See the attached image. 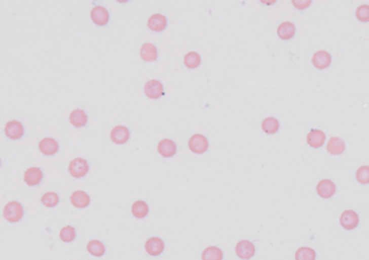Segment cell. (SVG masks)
I'll list each match as a JSON object with an SVG mask.
<instances>
[{
  "instance_id": "1",
  "label": "cell",
  "mask_w": 369,
  "mask_h": 260,
  "mask_svg": "<svg viewBox=\"0 0 369 260\" xmlns=\"http://www.w3.org/2000/svg\"><path fill=\"white\" fill-rule=\"evenodd\" d=\"M361 224V214L353 208H345L338 216V225L344 232H355Z\"/></svg>"
},
{
  "instance_id": "2",
  "label": "cell",
  "mask_w": 369,
  "mask_h": 260,
  "mask_svg": "<svg viewBox=\"0 0 369 260\" xmlns=\"http://www.w3.org/2000/svg\"><path fill=\"white\" fill-rule=\"evenodd\" d=\"M337 190H338V188H337L336 182H335L333 179H328V178L321 179L315 186L316 196L324 200L333 199L334 197L337 195Z\"/></svg>"
},
{
  "instance_id": "3",
  "label": "cell",
  "mask_w": 369,
  "mask_h": 260,
  "mask_svg": "<svg viewBox=\"0 0 369 260\" xmlns=\"http://www.w3.org/2000/svg\"><path fill=\"white\" fill-rule=\"evenodd\" d=\"M237 257L241 260H250L256 254V246L249 240H241L237 243L234 249Z\"/></svg>"
},
{
  "instance_id": "4",
  "label": "cell",
  "mask_w": 369,
  "mask_h": 260,
  "mask_svg": "<svg viewBox=\"0 0 369 260\" xmlns=\"http://www.w3.org/2000/svg\"><path fill=\"white\" fill-rule=\"evenodd\" d=\"M24 209L19 202H11L4 207V216L10 222H19L23 218Z\"/></svg>"
},
{
  "instance_id": "5",
  "label": "cell",
  "mask_w": 369,
  "mask_h": 260,
  "mask_svg": "<svg viewBox=\"0 0 369 260\" xmlns=\"http://www.w3.org/2000/svg\"><path fill=\"white\" fill-rule=\"evenodd\" d=\"M188 148H190L193 153L203 154L209 149L208 138L204 135H201V134H195L188 141Z\"/></svg>"
},
{
  "instance_id": "6",
  "label": "cell",
  "mask_w": 369,
  "mask_h": 260,
  "mask_svg": "<svg viewBox=\"0 0 369 260\" xmlns=\"http://www.w3.org/2000/svg\"><path fill=\"white\" fill-rule=\"evenodd\" d=\"M89 171V163L82 158H75L69 163V174L75 179H82Z\"/></svg>"
},
{
  "instance_id": "7",
  "label": "cell",
  "mask_w": 369,
  "mask_h": 260,
  "mask_svg": "<svg viewBox=\"0 0 369 260\" xmlns=\"http://www.w3.org/2000/svg\"><path fill=\"white\" fill-rule=\"evenodd\" d=\"M307 144L314 150H320L326 142L325 133H323L320 129H312L307 134Z\"/></svg>"
},
{
  "instance_id": "8",
  "label": "cell",
  "mask_w": 369,
  "mask_h": 260,
  "mask_svg": "<svg viewBox=\"0 0 369 260\" xmlns=\"http://www.w3.org/2000/svg\"><path fill=\"white\" fill-rule=\"evenodd\" d=\"M346 150V143L344 140L339 137H331L330 140L326 142V152H328L330 156L338 157L344 153V151Z\"/></svg>"
},
{
  "instance_id": "9",
  "label": "cell",
  "mask_w": 369,
  "mask_h": 260,
  "mask_svg": "<svg viewBox=\"0 0 369 260\" xmlns=\"http://www.w3.org/2000/svg\"><path fill=\"white\" fill-rule=\"evenodd\" d=\"M144 94L150 99H158L164 96V88L157 79H152L144 86Z\"/></svg>"
},
{
  "instance_id": "10",
  "label": "cell",
  "mask_w": 369,
  "mask_h": 260,
  "mask_svg": "<svg viewBox=\"0 0 369 260\" xmlns=\"http://www.w3.org/2000/svg\"><path fill=\"white\" fill-rule=\"evenodd\" d=\"M165 250V243L161 237H152L145 243V251L148 254L157 257L161 255Z\"/></svg>"
},
{
  "instance_id": "11",
  "label": "cell",
  "mask_w": 369,
  "mask_h": 260,
  "mask_svg": "<svg viewBox=\"0 0 369 260\" xmlns=\"http://www.w3.org/2000/svg\"><path fill=\"white\" fill-rule=\"evenodd\" d=\"M131 137L129 129L125 125H117L111 132V140L116 144H125Z\"/></svg>"
},
{
  "instance_id": "12",
  "label": "cell",
  "mask_w": 369,
  "mask_h": 260,
  "mask_svg": "<svg viewBox=\"0 0 369 260\" xmlns=\"http://www.w3.org/2000/svg\"><path fill=\"white\" fill-rule=\"evenodd\" d=\"M6 136L11 140H20L24 134L23 124L19 121H10L5 127Z\"/></svg>"
},
{
  "instance_id": "13",
  "label": "cell",
  "mask_w": 369,
  "mask_h": 260,
  "mask_svg": "<svg viewBox=\"0 0 369 260\" xmlns=\"http://www.w3.org/2000/svg\"><path fill=\"white\" fill-rule=\"evenodd\" d=\"M42 180H43V171L39 167H31L24 173V182L29 187L39 186Z\"/></svg>"
},
{
  "instance_id": "14",
  "label": "cell",
  "mask_w": 369,
  "mask_h": 260,
  "mask_svg": "<svg viewBox=\"0 0 369 260\" xmlns=\"http://www.w3.org/2000/svg\"><path fill=\"white\" fill-rule=\"evenodd\" d=\"M40 151L45 156H54L59 150V144L54 138H44L40 142Z\"/></svg>"
},
{
  "instance_id": "15",
  "label": "cell",
  "mask_w": 369,
  "mask_h": 260,
  "mask_svg": "<svg viewBox=\"0 0 369 260\" xmlns=\"http://www.w3.org/2000/svg\"><path fill=\"white\" fill-rule=\"evenodd\" d=\"M157 150L163 158H172L177 153V145L172 140H163L159 142Z\"/></svg>"
},
{
  "instance_id": "16",
  "label": "cell",
  "mask_w": 369,
  "mask_h": 260,
  "mask_svg": "<svg viewBox=\"0 0 369 260\" xmlns=\"http://www.w3.org/2000/svg\"><path fill=\"white\" fill-rule=\"evenodd\" d=\"M91 19L97 26H106L110 19V14L106 8L102 6H96L91 11Z\"/></svg>"
},
{
  "instance_id": "17",
  "label": "cell",
  "mask_w": 369,
  "mask_h": 260,
  "mask_svg": "<svg viewBox=\"0 0 369 260\" xmlns=\"http://www.w3.org/2000/svg\"><path fill=\"white\" fill-rule=\"evenodd\" d=\"M70 202L78 208H85L90 205V197L85 191L78 190L70 196Z\"/></svg>"
},
{
  "instance_id": "18",
  "label": "cell",
  "mask_w": 369,
  "mask_h": 260,
  "mask_svg": "<svg viewBox=\"0 0 369 260\" xmlns=\"http://www.w3.org/2000/svg\"><path fill=\"white\" fill-rule=\"evenodd\" d=\"M312 61L317 69H325L331 65V56L326 51H318L313 56Z\"/></svg>"
},
{
  "instance_id": "19",
  "label": "cell",
  "mask_w": 369,
  "mask_h": 260,
  "mask_svg": "<svg viewBox=\"0 0 369 260\" xmlns=\"http://www.w3.org/2000/svg\"><path fill=\"white\" fill-rule=\"evenodd\" d=\"M202 260H224V252L220 247L216 245H211L205 247L202 254H201Z\"/></svg>"
},
{
  "instance_id": "20",
  "label": "cell",
  "mask_w": 369,
  "mask_h": 260,
  "mask_svg": "<svg viewBox=\"0 0 369 260\" xmlns=\"http://www.w3.org/2000/svg\"><path fill=\"white\" fill-rule=\"evenodd\" d=\"M167 26V20L164 15L162 14H154L153 16H150V19L148 21V27L152 29L153 31H163Z\"/></svg>"
},
{
  "instance_id": "21",
  "label": "cell",
  "mask_w": 369,
  "mask_h": 260,
  "mask_svg": "<svg viewBox=\"0 0 369 260\" xmlns=\"http://www.w3.org/2000/svg\"><path fill=\"white\" fill-rule=\"evenodd\" d=\"M69 121H70V123L74 125V127L82 128V127H85L88 122V115L85 111L78 108V110H74L72 113H70Z\"/></svg>"
},
{
  "instance_id": "22",
  "label": "cell",
  "mask_w": 369,
  "mask_h": 260,
  "mask_svg": "<svg viewBox=\"0 0 369 260\" xmlns=\"http://www.w3.org/2000/svg\"><path fill=\"white\" fill-rule=\"evenodd\" d=\"M278 36L280 39L283 40H288L294 37L296 35V26L292 22H283L280 26L278 27Z\"/></svg>"
},
{
  "instance_id": "23",
  "label": "cell",
  "mask_w": 369,
  "mask_h": 260,
  "mask_svg": "<svg viewBox=\"0 0 369 260\" xmlns=\"http://www.w3.org/2000/svg\"><path fill=\"white\" fill-rule=\"evenodd\" d=\"M141 58L143 59L144 61H155L158 58V52L156 46L152 43H146L144 45H142L141 48Z\"/></svg>"
},
{
  "instance_id": "24",
  "label": "cell",
  "mask_w": 369,
  "mask_h": 260,
  "mask_svg": "<svg viewBox=\"0 0 369 260\" xmlns=\"http://www.w3.org/2000/svg\"><path fill=\"white\" fill-rule=\"evenodd\" d=\"M280 128V123L279 121L276 119V117L269 116L267 119L263 120L262 122V129L263 132L268 134V135H274V134H277L279 132Z\"/></svg>"
},
{
  "instance_id": "25",
  "label": "cell",
  "mask_w": 369,
  "mask_h": 260,
  "mask_svg": "<svg viewBox=\"0 0 369 260\" xmlns=\"http://www.w3.org/2000/svg\"><path fill=\"white\" fill-rule=\"evenodd\" d=\"M354 179L360 186H369V165H361L355 169Z\"/></svg>"
},
{
  "instance_id": "26",
  "label": "cell",
  "mask_w": 369,
  "mask_h": 260,
  "mask_svg": "<svg viewBox=\"0 0 369 260\" xmlns=\"http://www.w3.org/2000/svg\"><path fill=\"white\" fill-rule=\"evenodd\" d=\"M132 213L134 216L137 218V219H143V218L148 215L149 213L148 204L143 202V200H137V202L133 204Z\"/></svg>"
},
{
  "instance_id": "27",
  "label": "cell",
  "mask_w": 369,
  "mask_h": 260,
  "mask_svg": "<svg viewBox=\"0 0 369 260\" xmlns=\"http://www.w3.org/2000/svg\"><path fill=\"white\" fill-rule=\"evenodd\" d=\"M87 249L89 251V253L95 255V257H102L105 253V245L97 240H92L88 243Z\"/></svg>"
},
{
  "instance_id": "28",
  "label": "cell",
  "mask_w": 369,
  "mask_h": 260,
  "mask_svg": "<svg viewBox=\"0 0 369 260\" xmlns=\"http://www.w3.org/2000/svg\"><path fill=\"white\" fill-rule=\"evenodd\" d=\"M183 62H184V66H186L187 68H191V69L198 68V67L201 64V57H200V54L196 53V52H190V53H187L186 56H184Z\"/></svg>"
},
{
  "instance_id": "29",
  "label": "cell",
  "mask_w": 369,
  "mask_h": 260,
  "mask_svg": "<svg viewBox=\"0 0 369 260\" xmlns=\"http://www.w3.org/2000/svg\"><path fill=\"white\" fill-rule=\"evenodd\" d=\"M42 203L45 205L46 207H54L59 203V196L56 192H46L45 195L42 197Z\"/></svg>"
},
{
  "instance_id": "30",
  "label": "cell",
  "mask_w": 369,
  "mask_h": 260,
  "mask_svg": "<svg viewBox=\"0 0 369 260\" xmlns=\"http://www.w3.org/2000/svg\"><path fill=\"white\" fill-rule=\"evenodd\" d=\"M75 237H77V232H75V229L72 226H66V227L61 229L60 232L61 241H64L65 243H70L75 240Z\"/></svg>"
},
{
  "instance_id": "31",
  "label": "cell",
  "mask_w": 369,
  "mask_h": 260,
  "mask_svg": "<svg viewBox=\"0 0 369 260\" xmlns=\"http://www.w3.org/2000/svg\"><path fill=\"white\" fill-rule=\"evenodd\" d=\"M355 15L361 22H369V5H361L356 8Z\"/></svg>"
},
{
  "instance_id": "32",
  "label": "cell",
  "mask_w": 369,
  "mask_h": 260,
  "mask_svg": "<svg viewBox=\"0 0 369 260\" xmlns=\"http://www.w3.org/2000/svg\"><path fill=\"white\" fill-rule=\"evenodd\" d=\"M310 4H312V2H309V0H303V2H297V0H294V2H293V5H294V7H297L298 10H306V8H308L310 6Z\"/></svg>"
}]
</instances>
